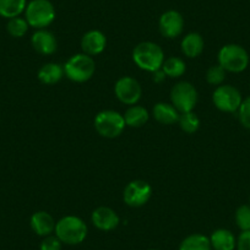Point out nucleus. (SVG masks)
I'll use <instances>...</instances> for the list:
<instances>
[{
  "label": "nucleus",
  "instance_id": "1a4fd4ad",
  "mask_svg": "<svg viewBox=\"0 0 250 250\" xmlns=\"http://www.w3.org/2000/svg\"><path fill=\"white\" fill-rule=\"evenodd\" d=\"M152 188L145 180L136 179L129 183L123 193V200L130 208H141L150 200Z\"/></svg>",
  "mask_w": 250,
  "mask_h": 250
},
{
  "label": "nucleus",
  "instance_id": "9b49d317",
  "mask_svg": "<svg viewBox=\"0 0 250 250\" xmlns=\"http://www.w3.org/2000/svg\"><path fill=\"white\" fill-rule=\"evenodd\" d=\"M160 32L166 38H177L184 30V19L177 10H168L161 15L158 21Z\"/></svg>",
  "mask_w": 250,
  "mask_h": 250
},
{
  "label": "nucleus",
  "instance_id": "423d86ee",
  "mask_svg": "<svg viewBox=\"0 0 250 250\" xmlns=\"http://www.w3.org/2000/svg\"><path fill=\"white\" fill-rule=\"evenodd\" d=\"M124 117L115 110H102L95 118V129L101 136L107 139L118 138L125 129Z\"/></svg>",
  "mask_w": 250,
  "mask_h": 250
},
{
  "label": "nucleus",
  "instance_id": "b1692460",
  "mask_svg": "<svg viewBox=\"0 0 250 250\" xmlns=\"http://www.w3.org/2000/svg\"><path fill=\"white\" fill-rule=\"evenodd\" d=\"M178 123H179L180 129L187 134H194L195 131H198L199 126H200V119L193 110L180 113Z\"/></svg>",
  "mask_w": 250,
  "mask_h": 250
},
{
  "label": "nucleus",
  "instance_id": "6ab92c4d",
  "mask_svg": "<svg viewBox=\"0 0 250 250\" xmlns=\"http://www.w3.org/2000/svg\"><path fill=\"white\" fill-rule=\"evenodd\" d=\"M64 75V66L57 62H47L38 70V79L44 85H54L59 83Z\"/></svg>",
  "mask_w": 250,
  "mask_h": 250
},
{
  "label": "nucleus",
  "instance_id": "7ed1b4c3",
  "mask_svg": "<svg viewBox=\"0 0 250 250\" xmlns=\"http://www.w3.org/2000/svg\"><path fill=\"white\" fill-rule=\"evenodd\" d=\"M218 64L225 69L227 73L239 74L243 73L249 65V54L247 49L239 44H230L223 45L220 49L217 55Z\"/></svg>",
  "mask_w": 250,
  "mask_h": 250
},
{
  "label": "nucleus",
  "instance_id": "c756f323",
  "mask_svg": "<svg viewBox=\"0 0 250 250\" xmlns=\"http://www.w3.org/2000/svg\"><path fill=\"white\" fill-rule=\"evenodd\" d=\"M237 250H250V230H243L237 238Z\"/></svg>",
  "mask_w": 250,
  "mask_h": 250
},
{
  "label": "nucleus",
  "instance_id": "6e6552de",
  "mask_svg": "<svg viewBox=\"0 0 250 250\" xmlns=\"http://www.w3.org/2000/svg\"><path fill=\"white\" fill-rule=\"evenodd\" d=\"M212 101L218 110L225 113L238 112L243 102L240 91L232 85H220L213 91Z\"/></svg>",
  "mask_w": 250,
  "mask_h": 250
},
{
  "label": "nucleus",
  "instance_id": "393cba45",
  "mask_svg": "<svg viewBox=\"0 0 250 250\" xmlns=\"http://www.w3.org/2000/svg\"><path fill=\"white\" fill-rule=\"evenodd\" d=\"M28 27V22L26 21V19L20 18H13V19H9L8 21V25H6V30H8L9 35L13 36L15 38H21L27 33Z\"/></svg>",
  "mask_w": 250,
  "mask_h": 250
},
{
  "label": "nucleus",
  "instance_id": "f257e3e1",
  "mask_svg": "<svg viewBox=\"0 0 250 250\" xmlns=\"http://www.w3.org/2000/svg\"><path fill=\"white\" fill-rule=\"evenodd\" d=\"M87 232V225L78 216H64L55 223L54 233L62 244H80L86 239Z\"/></svg>",
  "mask_w": 250,
  "mask_h": 250
},
{
  "label": "nucleus",
  "instance_id": "7c9ffc66",
  "mask_svg": "<svg viewBox=\"0 0 250 250\" xmlns=\"http://www.w3.org/2000/svg\"><path fill=\"white\" fill-rule=\"evenodd\" d=\"M165 79H166V74L163 73L162 69H160V70H157L153 73V81H155V83H162Z\"/></svg>",
  "mask_w": 250,
  "mask_h": 250
},
{
  "label": "nucleus",
  "instance_id": "a211bd4d",
  "mask_svg": "<svg viewBox=\"0 0 250 250\" xmlns=\"http://www.w3.org/2000/svg\"><path fill=\"white\" fill-rule=\"evenodd\" d=\"M182 52L185 57L188 58H196L204 52V38L201 37L200 33L198 32H190L188 33L182 41Z\"/></svg>",
  "mask_w": 250,
  "mask_h": 250
},
{
  "label": "nucleus",
  "instance_id": "dca6fc26",
  "mask_svg": "<svg viewBox=\"0 0 250 250\" xmlns=\"http://www.w3.org/2000/svg\"><path fill=\"white\" fill-rule=\"evenodd\" d=\"M211 248L213 250H234L237 247V238L226 228H218L210 235Z\"/></svg>",
  "mask_w": 250,
  "mask_h": 250
},
{
  "label": "nucleus",
  "instance_id": "4468645a",
  "mask_svg": "<svg viewBox=\"0 0 250 250\" xmlns=\"http://www.w3.org/2000/svg\"><path fill=\"white\" fill-rule=\"evenodd\" d=\"M31 43H32L33 49L37 53L43 55H50L55 53L58 48L57 38L53 35L50 31L47 30H38L37 32L33 33L32 38H31Z\"/></svg>",
  "mask_w": 250,
  "mask_h": 250
},
{
  "label": "nucleus",
  "instance_id": "473e14b6",
  "mask_svg": "<svg viewBox=\"0 0 250 250\" xmlns=\"http://www.w3.org/2000/svg\"><path fill=\"white\" fill-rule=\"evenodd\" d=\"M249 206H250V198H249Z\"/></svg>",
  "mask_w": 250,
  "mask_h": 250
},
{
  "label": "nucleus",
  "instance_id": "f8f14e48",
  "mask_svg": "<svg viewBox=\"0 0 250 250\" xmlns=\"http://www.w3.org/2000/svg\"><path fill=\"white\" fill-rule=\"evenodd\" d=\"M91 221L93 226L100 230L109 232V230L115 229L119 226V216L113 208H107V206H101L97 208L91 215Z\"/></svg>",
  "mask_w": 250,
  "mask_h": 250
},
{
  "label": "nucleus",
  "instance_id": "2f4dec72",
  "mask_svg": "<svg viewBox=\"0 0 250 250\" xmlns=\"http://www.w3.org/2000/svg\"><path fill=\"white\" fill-rule=\"evenodd\" d=\"M148 250H160V249H148Z\"/></svg>",
  "mask_w": 250,
  "mask_h": 250
},
{
  "label": "nucleus",
  "instance_id": "20e7f679",
  "mask_svg": "<svg viewBox=\"0 0 250 250\" xmlns=\"http://www.w3.org/2000/svg\"><path fill=\"white\" fill-rule=\"evenodd\" d=\"M26 21L31 27L43 30L55 19L54 5L49 0H31L25 9Z\"/></svg>",
  "mask_w": 250,
  "mask_h": 250
},
{
  "label": "nucleus",
  "instance_id": "5701e85b",
  "mask_svg": "<svg viewBox=\"0 0 250 250\" xmlns=\"http://www.w3.org/2000/svg\"><path fill=\"white\" fill-rule=\"evenodd\" d=\"M166 76L172 79L180 78L185 73V62L184 60L178 57H170L163 62V65L161 68Z\"/></svg>",
  "mask_w": 250,
  "mask_h": 250
},
{
  "label": "nucleus",
  "instance_id": "cd10ccee",
  "mask_svg": "<svg viewBox=\"0 0 250 250\" xmlns=\"http://www.w3.org/2000/svg\"><path fill=\"white\" fill-rule=\"evenodd\" d=\"M238 119L243 125V128L250 130V96L243 100L242 104L238 109Z\"/></svg>",
  "mask_w": 250,
  "mask_h": 250
},
{
  "label": "nucleus",
  "instance_id": "412c9836",
  "mask_svg": "<svg viewBox=\"0 0 250 250\" xmlns=\"http://www.w3.org/2000/svg\"><path fill=\"white\" fill-rule=\"evenodd\" d=\"M178 250H212V248L210 238L200 233H194L182 240Z\"/></svg>",
  "mask_w": 250,
  "mask_h": 250
},
{
  "label": "nucleus",
  "instance_id": "f3484780",
  "mask_svg": "<svg viewBox=\"0 0 250 250\" xmlns=\"http://www.w3.org/2000/svg\"><path fill=\"white\" fill-rule=\"evenodd\" d=\"M153 118L157 120L160 124L163 125H170L178 123L179 120L180 113L178 112L177 108L172 104V103L160 102L155 104L153 107Z\"/></svg>",
  "mask_w": 250,
  "mask_h": 250
},
{
  "label": "nucleus",
  "instance_id": "f03ea898",
  "mask_svg": "<svg viewBox=\"0 0 250 250\" xmlns=\"http://www.w3.org/2000/svg\"><path fill=\"white\" fill-rule=\"evenodd\" d=\"M133 60L143 70L155 73L162 68L165 53L157 43L141 42L134 48Z\"/></svg>",
  "mask_w": 250,
  "mask_h": 250
},
{
  "label": "nucleus",
  "instance_id": "9d476101",
  "mask_svg": "<svg viewBox=\"0 0 250 250\" xmlns=\"http://www.w3.org/2000/svg\"><path fill=\"white\" fill-rule=\"evenodd\" d=\"M114 93L118 100L124 104L134 105L140 101L143 88L138 80L131 76H123L118 79L114 86Z\"/></svg>",
  "mask_w": 250,
  "mask_h": 250
},
{
  "label": "nucleus",
  "instance_id": "2eb2a0df",
  "mask_svg": "<svg viewBox=\"0 0 250 250\" xmlns=\"http://www.w3.org/2000/svg\"><path fill=\"white\" fill-rule=\"evenodd\" d=\"M55 221L47 211H37L31 216L30 225L33 232L40 237L50 235L55 229Z\"/></svg>",
  "mask_w": 250,
  "mask_h": 250
},
{
  "label": "nucleus",
  "instance_id": "39448f33",
  "mask_svg": "<svg viewBox=\"0 0 250 250\" xmlns=\"http://www.w3.org/2000/svg\"><path fill=\"white\" fill-rule=\"evenodd\" d=\"M95 71V60L85 53L73 55L64 65V74L74 83H86L92 78Z\"/></svg>",
  "mask_w": 250,
  "mask_h": 250
},
{
  "label": "nucleus",
  "instance_id": "4be33fe9",
  "mask_svg": "<svg viewBox=\"0 0 250 250\" xmlns=\"http://www.w3.org/2000/svg\"><path fill=\"white\" fill-rule=\"evenodd\" d=\"M26 0H0V16L6 19L18 18L25 11Z\"/></svg>",
  "mask_w": 250,
  "mask_h": 250
},
{
  "label": "nucleus",
  "instance_id": "aec40b11",
  "mask_svg": "<svg viewBox=\"0 0 250 250\" xmlns=\"http://www.w3.org/2000/svg\"><path fill=\"white\" fill-rule=\"evenodd\" d=\"M125 120V124L130 126V128H140L143 125H145L148 120V112L145 107L143 105L134 104L129 107L123 115Z\"/></svg>",
  "mask_w": 250,
  "mask_h": 250
},
{
  "label": "nucleus",
  "instance_id": "ddd939ff",
  "mask_svg": "<svg viewBox=\"0 0 250 250\" xmlns=\"http://www.w3.org/2000/svg\"><path fill=\"white\" fill-rule=\"evenodd\" d=\"M105 45H107V38L104 33L98 30L88 31L81 38V49L90 57L101 54L105 49Z\"/></svg>",
  "mask_w": 250,
  "mask_h": 250
},
{
  "label": "nucleus",
  "instance_id": "0eeeda50",
  "mask_svg": "<svg viewBox=\"0 0 250 250\" xmlns=\"http://www.w3.org/2000/svg\"><path fill=\"white\" fill-rule=\"evenodd\" d=\"M170 101L179 113L191 112L198 102V91L193 83L180 81L170 90Z\"/></svg>",
  "mask_w": 250,
  "mask_h": 250
},
{
  "label": "nucleus",
  "instance_id": "c85d7f7f",
  "mask_svg": "<svg viewBox=\"0 0 250 250\" xmlns=\"http://www.w3.org/2000/svg\"><path fill=\"white\" fill-rule=\"evenodd\" d=\"M62 244L57 235H47L41 242L40 250H62Z\"/></svg>",
  "mask_w": 250,
  "mask_h": 250
},
{
  "label": "nucleus",
  "instance_id": "bb28decb",
  "mask_svg": "<svg viewBox=\"0 0 250 250\" xmlns=\"http://www.w3.org/2000/svg\"><path fill=\"white\" fill-rule=\"evenodd\" d=\"M226 73H227V71H226L220 64L210 66L208 73H206V81L212 86L222 85L223 81H225L226 79Z\"/></svg>",
  "mask_w": 250,
  "mask_h": 250
},
{
  "label": "nucleus",
  "instance_id": "a878e982",
  "mask_svg": "<svg viewBox=\"0 0 250 250\" xmlns=\"http://www.w3.org/2000/svg\"><path fill=\"white\" fill-rule=\"evenodd\" d=\"M235 225L240 230H250V206L242 205L237 208L234 215Z\"/></svg>",
  "mask_w": 250,
  "mask_h": 250
}]
</instances>
